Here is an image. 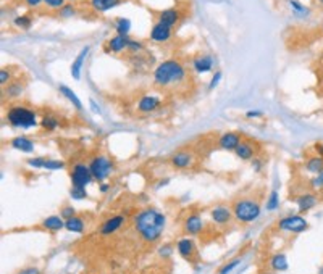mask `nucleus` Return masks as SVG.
I'll list each match as a JSON object with an SVG mask.
<instances>
[{"label":"nucleus","mask_w":323,"mask_h":274,"mask_svg":"<svg viewBox=\"0 0 323 274\" xmlns=\"http://www.w3.org/2000/svg\"><path fill=\"white\" fill-rule=\"evenodd\" d=\"M134 227L145 242H155L165 229V216L154 208L143 210L134 218Z\"/></svg>","instance_id":"nucleus-1"},{"label":"nucleus","mask_w":323,"mask_h":274,"mask_svg":"<svg viewBox=\"0 0 323 274\" xmlns=\"http://www.w3.org/2000/svg\"><path fill=\"white\" fill-rule=\"evenodd\" d=\"M187 78L186 68L181 65L178 60H167L160 63L154 69V83L162 87H170L175 84H181Z\"/></svg>","instance_id":"nucleus-2"},{"label":"nucleus","mask_w":323,"mask_h":274,"mask_svg":"<svg viewBox=\"0 0 323 274\" xmlns=\"http://www.w3.org/2000/svg\"><path fill=\"white\" fill-rule=\"evenodd\" d=\"M7 121L13 127H20V129H33L39 126L37 112L25 105H11L7 110Z\"/></svg>","instance_id":"nucleus-3"},{"label":"nucleus","mask_w":323,"mask_h":274,"mask_svg":"<svg viewBox=\"0 0 323 274\" xmlns=\"http://www.w3.org/2000/svg\"><path fill=\"white\" fill-rule=\"evenodd\" d=\"M233 214L234 218L241 223H252L260 216V205L255 200L244 199L234 203L233 207Z\"/></svg>","instance_id":"nucleus-4"},{"label":"nucleus","mask_w":323,"mask_h":274,"mask_svg":"<svg viewBox=\"0 0 323 274\" xmlns=\"http://www.w3.org/2000/svg\"><path fill=\"white\" fill-rule=\"evenodd\" d=\"M89 170L94 179L105 181L110 176V173L113 171V161L105 155H97L89 161Z\"/></svg>","instance_id":"nucleus-5"},{"label":"nucleus","mask_w":323,"mask_h":274,"mask_svg":"<svg viewBox=\"0 0 323 274\" xmlns=\"http://www.w3.org/2000/svg\"><path fill=\"white\" fill-rule=\"evenodd\" d=\"M70 176H72L73 187H84V189H86V185H89L91 181L94 179L92 178V173L89 170V166L83 165V163H76V165L73 166L72 174H70Z\"/></svg>","instance_id":"nucleus-6"},{"label":"nucleus","mask_w":323,"mask_h":274,"mask_svg":"<svg viewBox=\"0 0 323 274\" xmlns=\"http://www.w3.org/2000/svg\"><path fill=\"white\" fill-rule=\"evenodd\" d=\"M278 227L281 231L292 232V234H299L304 232L309 227V223L305 221V218L299 216V214H292V216H286L278 223Z\"/></svg>","instance_id":"nucleus-7"},{"label":"nucleus","mask_w":323,"mask_h":274,"mask_svg":"<svg viewBox=\"0 0 323 274\" xmlns=\"http://www.w3.org/2000/svg\"><path fill=\"white\" fill-rule=\"evenodd\" d=\"M129 40L131 39L128 36H120V34H116V36H113L107 44H105V52H107V54H121L123 50L128 49Z\"/></svg>","instance_id":"nucleus-8"},{"label":"nucleus","mask_w":323,"mask_h":274,"mask_svg":"<svg viewBox=\"0 0 323 274\" xmlns=\"http://www.w3.org/2000/svg\"><path fill=\"white\" fill-rule=\"evenodd\" d=\"M170 37H172V28L162 25V23H155V25L152 26V29H150V40L162 44V42H167Z\"/></svg>","instance_id":"nucleus-9"},{"label":"nucleus","mask_w":323,"mask_h":274,"mask_svg":"<svg viewBox=\"0 0 323 274\" xmlns=\"http://www.w3.org/2000/svg\"><path fill=\"white\" fill-rule=\"evenodd\" d=\"M241 142H243V139L238 132H225L218 139V145L223 150H236Z\"/></svg>","instance_id":"nucleus-10"},{"label":"nucleus","mask_w":323,"mask_h":274,"mask_svg":"<svg viewBox=\"0 0 323 274\" xmlns=\"http://www.w3.org/2000/svg\"><path fill=\"white\" fill-rule=\"evenodd\" d=\"M123 224H125V218H123L121 214H115V216L108 218V219L105 221V223L101 226V234H104V236L113 234V232L118 231L120 227H123Z\"/></svg>","instance_id":"nucleus-11"},{"label":"nucleus","mask_w":323,"mask_h":274,"mask_svg":"<svg viewBox=\"0 0 323 274\" xmlns=\"http://www.w3.org/2000/svg\"><path fill=\"white\" fill-rule=\"evenodd\" d=\"M179 21V11L176 8H167L158 13V18H157V23H162V25H165L168 28H175L178 25Z\"/></svg>","instance_id":"nucleus-12"},{"label":"nucleus","mask_w":323,"mask_h":274,"mask_svg":"<svg viewBox=\"0 0 323 274\" xmlns=\"http://www.w3.org/2000/svg\"><path fill=\"white\" fill-rule=\"evenodd\" d=\"M89 50L91 47L86 45V47L78 54V57L74 58V61L72 63V76L74 79H81V71H83V65H84L87 55H89Z\"/></svg>","instance_id":"nucleus-13"},{"label":"nucleus","mask_w":323,"mask_h":274,"mask_svg":"<svg viewBox=\"0 0 323 274\" xmlns=\"http://www.w3.org/2000/svg\"><path fill=\"white\" fill-rule=\"evenodd\" d=\"M10 145L13 147L15 150H20V152H25V153H33L36 145L31 141L29 137L26 136H18V137H13L10 141Z\"/></svg>","instance_id":"nucleus-14"},{"label":"nucleus","mask_w":323,"mask_h":274,"mask_svg":"<svg viewBox=\"0 0 323 274\" xmlns=\"http://www.w3.org/2000/svg\"><path fill=\"white\" fill-rule=\"evenodd\" d=\"M160 97H155V95H144L143 98L139 100L138 103V110L143 113H149V112H154L158 107H160Z\"/></svg>","instance_id":"nucleus-15"},{"label":"nucleus","mask_w":323,"mask_h":274,"mask_svg":"<svg viewBox=\"0 0 323 274\" xmlns=\"http://www.w3.org/2000/svg\"><path fill=\"white\" fill-rule=\"evenodd\" d=\"M192 66L196 73H209L214 69V58L209 55H201L192 61Z\"/></svg>","instance_id":"nucleus-16"},{"label":"nucleus","mask_w":323,"mask_h":274,"mask_svg":"<svg viewBox=\"0 0 323 274\" xmlns=\"http://www.w3.org/2000/svg\"><path fill=\"white\" fill-rule=\"evenodd\" d=\"M202 227H204V223L199 214H191V216L184 221V231L187 234H199V232L202 231Z\"/></svg>","instance_id":"nucleus-17"},{"label":"nucleus","mask_w":323,"mask_h":274,"mask_svg":"<svg viewBox=\"0 0 323 274\" xmlns=\"http://www.w3.org/2000/svg\"><path fill=\"white\" fill-rule=\"evenodd\" d=\"M176 247H178V253L183 256L186 260H191L192 255H194V242L191 241L189 237H183L179 239L178 244H176Z\"/></svg>","instance_id":"nucleus-18"},{"label":"nucleus","mask_w":323,"mask_h":274,"mask_svg":"<svg viewBox=\"0 0 323 274\" xmlns=\"http://www.w3.org/2000/svg\"><path fill=\"white\" fill-rule=\"evenodd\" d=\"M123 0H91V7L92 10H96L97 13H105L111 8L118 7Z\"/></svg>","instance_id":"nucleus-19"},{"label":"nucleus","mask_w":323,"mask_h":274,"mask_svg":"<svg viewBox=\"0 0 323 274\" xmlns=\"http://www.w3.org/2000/svg\"><path fill=\"white\" fill-rule=\"evenodd\" d=\"M210 216H212V219L215 221L216 224H226V223H230L233 214L226 207H216V208L212 210Z\"/></svg>","instance_id":"nucleus-20"},{"label":"nucleus","mask_w":323,"mask_h":274,"mask_svg":"<svg viewBox=\"0 0 323 274\" xmlns=\"http://www.w3.org/2000/svg\"><path fill=\"white\" fill-rule=\"evenodd\" d=\"M172 165L175 168H179V170L191 166L192 165V155L187 153V152H178V153H175L172 156Z\"/></svg>","instance_id":"nucleus-21"},{"label":"nucleus","mask_w":323,"mask_h":274,"mask_svg":"<svg viewBox=\"0 0 323 274\" xmlns=\"http://www.w3.org/2000/svg\"><path fill=\"white\" fill-rule=\"evenodd\" d=\"M317 202H319V199H317V197L312 195V194H304L296 200L297 207H299V212H301V213H305V212H309V210H312L317 205Z\"/></svg>","instance_id":"nucleus-22"},{"label":"nucleus","mask_w":323,"mask_h":274,"mask_svg":"<svg viewBox=\"0 0 323 274\" xmlns=\"http://www.w3.org/2000/svg\"><path fill=\"white\" fill-rule=\"evenodd\" d=\"M3 92L10 98H20L23 92H25V83H21V81H11L8 86L3 87Z\"/></svg>","instance_id":"nucleus-23"},{"label":"nucleus","mask_w":323,"mask_h":274,"mask_svg":"<svg viewBox=\"0 0 323 274\" xmlns=\"http://www.w3.org/2000/svg\"><path fill=\"white\" fill-rule=\"evenodd\" d=\"M58 91H60V94H62L65 98H67L68 102H72V105H73L76 110H83V103H81V100L78 98V95H76L68 86L60 84V86H58Z\"/></svg>","instance_id":"nucleus-24"},{"label":"nucleus","mask_w":323,"mask_h":274,"mask_svg":"<svg viewBox=\"0 0 323 274\" xmlns=\"http://www.w3.org/2000/svg\"><path fill=\"white\" fill-rule=\"evenodd\" d=\"M234 153H236L238 158L241 160H251L255 153V149L251 142H241L236 147V150H234Z\"/></svg>","instance_id":"nucleus-25"},{"label":"nucleus","mask_w":323,"mask_h":274,"mask_svg":"<svg viewBox=\"0 0 323 274\" xmlns=\"http://www.w3.org/2000/svg\"><path fill=\"white\" fill-rule=\"evenodd\" d=\"M305 170L312 174H319L323 171V156L320 155H314L305 161Z\"/></svg>","instance_id":"nucleus-26"},{"label":"nucleus","mask_w":323,"mask_h":274,"mask_svg":"<svg viewBox=\"0 0 323 274\" xmlns=\"http://www.w3.org/2000/svg\"><path fill=\"white\" fill-rule=\"evenodd\" d=\"M42 226L47 231H60L65 227V221L62 216H49L42 221Z\"/></svg>","instance_id":"nucleus-27"},{"label":"nucleus","mask_w":323,"mask_h":274,"mask_svg":"<svg viewBox=\"0 0 323 274\" xmlns=\"http://www.w3.org/2000/svg\"><path fill=\"white\" fill-rule=\"evenodd\" d=\"M65 229H68L70 232H83L84 231V221L78 216H73V218L65 221Z\"/></svg>","instance_id":"nucleus-28"},{"label":"nucleus","mask_w":323,"mask_h":274,"mask_svg":"<svg viewBox=\"0 0 323 274\" xmlns=\"http://www.w3.org/2000/svg\"><path fill=\"white\" fill-rule=\"evenodd\" d=\"M270 266L273 268L275 271H285V270H287V258H286V255H283V253H278V255H275L273 258H272V261H270Z\"/></svg>","instance_id":"nucleus-29"},{"label":"nucleus","mask_w":323,"mask_h":274,"mask_svg":"<svg viewBox=\"0 0 323 274\" xmlns=\"http://www.w3.org/2000/svg\"><path fill=\"white\" fill-rule=\"evenodd\" d=\"M129 29H131V21L128 18H116L115 20V31L120 36H128Z\"/></svg>","instance_id":"nucleus-30"},{"label":"nucleus","mask_w":323,"mask_h":274,"mask_svg":"<svg viewBox=\"0 0 323 274\" xmlns=\"http://www.w3.org/2000/svg\"><path fill=\"white\" fill-rule=\"evenodd\" d=\"M58 120L55 118V116H52V115H47V116H44L42 120H40V123H39V126L42 127V129H45V131H55L57 127H58Z\"/></svg>","instance_id":"nucleus-31"},{"label":"nucleus","mask_w":323,"mask_h":274,"mask_svg":"<svg viewBox=\"0 0 323 274\" xmlns=\"http://www.w3.org/2000/svg\"><path fill=\"white\" fill-rule=\"evenodd\" d=\"M13 25L20 29H29L33 26V18L29 15H20L13 20Z\"/></svg>","instance_id":"nucleus-32"},{"label":"nucleus","mask_w":323,"mask_h":274,"mask_svg":"<svg viewBox=\"0 0 323 274\" xmlns=\"http://www.w3.org/2000/svg\"><path fill=\"white\" fill-rule=\"evenodd\" d=\"M76 11H78V10H76V7L73 3H65L63 7L58 10V15H60V18L67 20V18H72V16H74Z\"/></svg>","instance_id":"nucleus-33"},{"label":"nucleus","mask_w":323,"mask_h":274,"mask_svg":"<svg viewBox=\"0 0 323 274\" xmlns=\"http://www.w3.org/2000/svg\"><path fill=\"white\" fill-rule=\"evenodd\" d=\"M280 205V197H278V192L277 190H273L272 194H270L268 197V202H267V210H270V212H273V210H277Z\"/></svg>","instance_id":"nucleus-34"},{"label":"nucleus","mask_w":323,"mask_h":274,"mask_svg":"<svg viewBox=\"0 0 323 274\" xmlns=\"http://www.w3.org/2000/svg\"><path fill=\"white\" fill-rule=\"evenodd\" d=\"M65 161L62 160H47L44 161V170H63Z\"/></svg>","instance_id":"nucleus-35"},{"label":"nucleus","mask_w":323,"mask_h":274,"mask_svg":"<svg viewBox=\"0 0 323 274\" xmlns=\"http://www.w3.org/2000/svg\"><path fill=\"white\" fill-rule=\"evenodd\" d=\"M289 7H291L292 11H294V13L301 15V16H304V15H307V13H309L307 7H304V5H302V3H299L297 0H289Z\"/></svg>","instance_id":"nucleus-36"},{"label":"nucleus","mask_w":323,"mask_h":274,"mask_svg":"<svg viewBox=\"0 0 323 274\" xmlns=\"http://www.w3.org/2000/svg\"><path fill=\"white\" fill-rule=\"evenodd\" d=\"M10 83H11L10 69L8 68H2V69H0V84H2V87H5V86H8Z\"/></svg>","instance_id":"nucleus-37"},{"label":"nucleus","mask_w":323,"mask_h":274,"mask_svg":"<svg viewBox=\"0 0 323 274\" xmlns=\"http://www.w3.org/2000/svg\"><path fill=\"white\" fill-rule=\"evenodd\" d=\"M70 194H72V199H74V200H81V199H86L87 197V192L84 187H73Z\"/></svg>","instance_id":"nucleus-38"},{"label":"nucleus","mask_w":323,"mask_h":274,"mask_svg":"<svg viewBox=\"0 0 323 274\" xmlns=\"http://www.w3.org/2000/svg\"><path fill=\"white\" fill-rule=\"evenodd\" d=\"M310 185H312L314 189H323V171L315 174L312 181H310Z\"/></svg>","instance_id":"nucleus-39"},{"label":"nucleus","mask_w":323,"mask_h":274,"mask_svg":"<svg viewBox=\"0 0 323 274\" xmlns=\"http://www.w3.org/2000/svg\"><path fill=\"white\" fill-rule=\"evenodd\" d=\"M44 3L47 5L49 8H54V10H60L65 3H67V0H44Z\"/></svg>","instance_id":"nucleus-40"},{"label":"nucleus","mask_w":323,"mask_h":274,"mask_svg":"<svg viewBox=\"0 0 323 274\" xmlns=\"http://www.w3.org/2000/svg\"><path fill=\"white\" fill-rule=\"evenodd\" d=\"M60 216H62L65 221L70 219V218H73V216H74V208H73L72 205L63 207V208H62V212H60Z\"/></svg>","instance_id":"nucleus-41"},{"label":"nucleus","mask_w":323,"mask_h":274,"mask_svg":"<svg viewBox=\"0 0 323 274\" xmlns=\"http://www.w3.org/2000/svg\"><path fill=\"white\" fill-rule=\"evenodd\" d=\"M221 71H215L214 73V78L210 79V83H209V89H215L216 86H218V83L221 81Z\"/></svg>","instance_id":"nucleus-42"},{"label":"nucleus","mask_w":323,"mask_h":274,"mask_svg":"<svg viewBox=\"0 0 323 274\" xmlns=\"http://www.w3.org/2000/svg\"><path fill=\"white\" fill-rule=\"evenodd\" d=\"M238 265H239V260H233L231 263H228V265H225V266L221 268V270H220V274H228V273H231Z\"/></svg>","instance_id":"nucleus-43"},{"label":"nucleus","mask_w":323,"mask_h":274,"mask_svg":"<svg viewBox=\"0 0 323 274\" xmlns=\"http://www.w3.org/2000/svg\"><path fill=\"white\" fill-rule=\"evenodd\" d=\"M143 49H144L143 42H139V40H129L128 50H131V52H141Z\"/></svg>","instance_id":"nucleus-44"},{"label":"nucleus","mask_w":323,"mask_h":274,"mask_svg":"<svg viewBox=\"0 0 323 274\" xmlns=\"http://www.w3.org/2000/svg\"><path fill=\"white\" fill-rule=\"evenodd\" d=\"M44 161H45V158H29L26 163L31 168H44Z\"/></svg>","instance_id":"nucleus-45"},{"label":"nucleus","mask_w":323,"mask_h":274,"mask_svg":"<svg viewBox=\"0 0 323 274\" xmlns=\"http://www.w3.org/2000/svg\"><path fill=\"white\" fill-rule=\"evenodd\" d=\"M16 274H40V271H39V268H36V266H29V268H25V270L18 271Z\"/></svg>","instance_id":"nucleus-46"},{"label":"nucleus","mask_w":323,"mask_h":274,"mask_svg":"<svg viewBox=\"0 0 323 274\" xmlns=\"http://www.w3.org/2000/svg\"><path fill=\"white\" fill-rule=\"evenodd\" d=\"M23 2H25L26 7H29V8H37L44 0H23Z\"/></svg>","instance_id":"nucleus-47"},{"label":"nucleus","mask_w":323,"mask_h":274,"mask_svg":"<svg viewBox=\"0 0 323 274\" xmlns=\"http://www.w3.org/2000/svg\"><path fill=\"white\" fill-rule=\"evenodd\" d=\"M260 116H263V112H260V110H254V112H248L246 113V118H260Z\"/></svg>","instance_id":"nucleus-48"},{"label":"nucleus","mask_w":323,"mask_h":274,"mask_svg":"<svg viewBox=\"0 0 323 274\" xmlns=\"http://www.w3.org/2000/svg\"><path fill=\"white\" fill-rule=\"evenodd\" d=\"M314 149H315V152H317V155H320V156H323V144H315L314 145Z\"/></svg>","instance_id":"nucleus-49"},{"label":"nucleus","mask_w":323,"mask_h":274,"mask_svg":"<svg viewBox=\"0 0 323 274\" xmlns=\"http://www.w3.org/2000/svg\"><path fill=\"white\" fill-rule=\"evenodd\" d=\"M91 108L94 110V113H101V108H99L97 105L94 103V100H91Z\"/></svg>","instance_id":"nucleus-50"},{"label":"nucleus","mask_w":323,"mask_h":274,"mask_svg":"<svg viewBox=\"0 0 323 274\" xmlns=\"http://www.w3.org/2000/svg\"><path fill=\"white\" fill-rule=\"evenodd\" d=\"M101 190H102V192H107V190H108V185H107V184H102V185H101Z\"/></svg>","instance_id":"nucleus-51"},{"label":"nucleus","mask_w":323,"mask_h":274,"mask_svg":"<svg viewBox=\"0 0 323 274\" xmlns=\"http://www.w3.org/2000/svg\"><path fill=\"white\" fill-rule=\"evenodd\" d=\"M254 168H255V170H258V168H260V161L255 160V161H254Z\"/></svg>","instance_id":"nucleus-52"},{"label":"nucleus","mask_w":323,"mask_h":274,"mask_svg":"<svg viewBox=\"0 0 323 274\" xmlns=\"http://www.w3.org/2000/svg\"><path fill=\"white\" fill-rule=\"evenodd\" d=\"M319 274H323V266L320 268V271H319Z\"/></svg>","instance_id":"nucleus-53"},{"label":"nucleus","mask_w":323,"mask_h":274,"mask_svg":"<svg viewBox=\"0 0 323 274\" xmlns=\"http://www.w3.org/2000/svg\"><path fill=\"white\" fill-rule=\"evenodd\" d=\"M319 3H320V5H323V0H319Z\"/></svg>","instance_id":"nucleus-54"}]
</instances>
